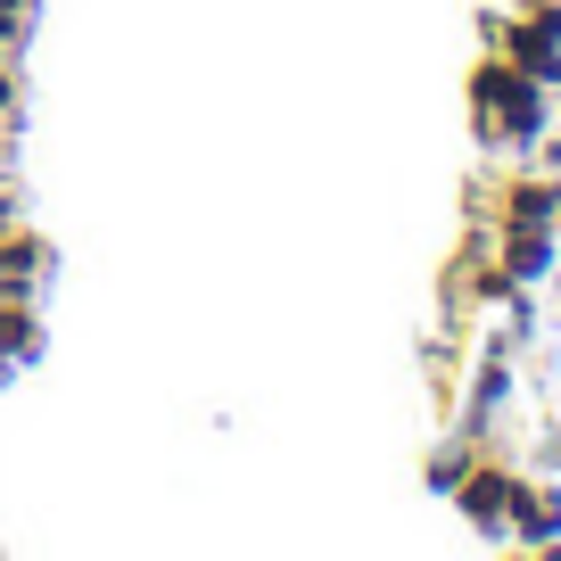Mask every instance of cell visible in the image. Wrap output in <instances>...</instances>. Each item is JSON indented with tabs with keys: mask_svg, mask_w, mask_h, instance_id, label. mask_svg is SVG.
Here are the masks:
<instances>
[{
	"mask_svg": "<svg viewBox=\"0 0 561 561\" xmlns=\"http://www.w3.org/2000/svg\"><path fill=\"white\" fill-rule=\"evenodd\" d=\"M58 273V248L34 224H0V298H42V280Z\"/></svg>",
	"mask_w": 561,
	"mask_h": 561,
	"instance_id": "8992f818",
	"label": "cell"
},
{
	"mask_svg": "<svg viewBox=\"0 0 561 561\" xmlns=\"http://www.w3.org/2000/svg\"><path fill=\"white\" fill-rule=\"evenodd\" d=\"M479 42H488V50H504L520 75H537L545 91H561V42H537L520 9H488V18H479Z\"/></svg>",
	"mask_w": 561,
	"mask_h": 561,
	"instance_id": "5b68a950",
	"label": "cell"
},
{
	"mask_svg": "<svg viewBox=\"0 0 561 561\" xmlns=\"http://www.w3.org/2000/svg\"><path fill=\"white\" fill-rule=\"evenodd\" d=\"M553 133H561V100H553Z\"/></svg>",
	"mask_w": 561,
	"mask_h": 561,
	"instance_id": "9a60e30c",
	"label": "cell"
},
{
	"mask_svg": "<svg viewBox=\"0 0 561 561\" xmlns=\"http://www.w3.org/2000/svg\"><path fill=\"white\" fill-rule=\"evenodd\" d=\"M512 339H488L479 347V364H471V404L455 413V438H471V446H488L495 438V413L512 404Z\"/></svg>",
	"mask_w": 561,
	"mask_h": 561,
	"instance_id": "3957f363",
	"label": "cell"
},
{
	"mask_svg": "<svg viewBox=\"0 0 561 561\" xmlns=\"http://www.w3.org/2000/svg\"><path fill=\"white\" fill-rule=\"evenodd\" d=\"M512 495H520V471H512L504 455H488V446H479L471 471L455 479V495H446V504H455V520L471 528L479 545H504V528H512Z\"/></svg>",
	"mask_w": 561,
	"mask_h": 561,
	"instance_id": "7a4b0ae2",
	"label": "cell"
},
{
	"mask_svg": "<svg viewBox=\"0 0 561 561\" xmlns=\"http://www.w3.org/2000/svg\"><path fill=\"white\" fill-rule=\"evenodd\" d=\"M520 18H528L537 42H561V0H537V9H520Z\"/></svg>",
	"mask_w": 561,
	"mask_h": 561,
	"instance_id": "7c38bea8",
	"label": "cell"
},
{
	"mask_svg": "<svg viewBox=\"0 0 561 561\" xmlns=\"http://www.w3.org/2000/svg\"><path fill=\"white\" fill-rule=\"evenodd\" d=\"M488 231H495V264H504L512 289H545L561 273V231L545 224H488Z\"/></svg>",
	"mask_w": 561,
	"mask_h": 561,
	"instance_id": "277c9868",
	"label": "cell"
},
{
	"mask_svg": "<svg viewBox=\"0 0 561 561\" xmlns=\"http://www.w3.org/2000/svg\"><path fill=\"white\" fill-rule=\"evenodd\" d=\"M471 455H479L471 438H446V446H430V462H421V488H430V495H455V479L471 471Z\"/></svg>",
	"mask_w": 561,
	"mask_h": 561,
	"instance_id": "9c48e42d",
	"label": "cell"
},
{
	"mask_svg": "<svg viewBox=\"0 0 561 561\" xmlns=\"http://www.w3.org/2000/svg\"><path fill=\"white\" fill-rule=\"evenodd\" d=\"M504 9H537V0H504Z\"/></svg>",
	"mask_w": 561,
	"mask_h": 561,
	"instance_id": "5bb4252c",
	"label": "cell"
},
{
	"mask_svg": "<svg viewBox=\"0 0 561 561\" xmlns=\"http://www.w3.org/2000/svg\"><path fill=\"white\" fill-rule=\"evenodd\" d=\"M34 9H42V0H0V42H9V50L34 42Z\"/></svg>",
	"mask_w": 561,
	"mask_h": 561,
	"instance_id": "30bf717a",
	"label": "cell"
},
{
	"mask_svg": "<svg viewBox=\"0 0 561 561\" xmlns=\"http://www.w3.org/2000/svg\"><path fill=\"white\" fill-rule=\"evenodd\" d=\"M9 58H18V50H9V42H0V67H9Z\"/></svg>",
	"mask_w": 561,
	"mask_h": 561,
	"instance_id": "4fadbf2b",
	"label": "cell"
},
{
	"mask_svg": "<svg viewBox=\"0 0 561 561\" xmlns=\"http://www.w3.org/2000/svg\"><path fill=\"white\" fill-rule=\"evenodd\" d=\"M553 100L537 75H520L504 50H479L471 75H462V107H471V140L479 149H504V158H528V140L553 133Z\"/></svg>",
	"mask_w": 561,
	"mask_h": 561,
	"instance_id": "6da1fadb",
	"label": "cell"
},
{
	"mask_svg": "<svg viewBox=\"0 0 561 561\" xmlns=\"http://www.w3.org/2000/svg\"><path fill=\"white\" fill-rule=\"evenodd\" d=\"M504 545H520V553H561V479H528V471H520Z\"/></svg>",
	"mask_w": 561,
	"mask_h": 561,
	"instance_id": "52a82bcc",
	"label": "cell"
},
{
	"mask_svg": "<svg viewBox=\"0 0 561 561\" xmlns=\"http://www.w3.org/2000/svg\"><path fill=\"white\" fill-rule=\"evenodd\" d=\"M25 116V75H18V58L0 67V124H18Z\"/></svg>",
	"mask_w": 561,
	"mask_h": 561,
	"instance_id": "8fae6325",
	"label": "cell"
},
{
	"mask_svg": "<svg viewBox=\"0 0 561 561\" xmlns=\"http://www.w3.org/2000/svg\"><path fill=\"white\" fill-rule=\"evenodd\" d=\"M50 355V322H42L34 298H0V364L9 371H34Z\"/></svg>",
	"mask_w": 561,
	"mask_h": 561,
	"instance_id": "ba28073f",
	"label": "cell"
}]
</instances>
